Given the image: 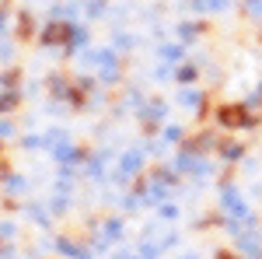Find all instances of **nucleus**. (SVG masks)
Masks as SVG:
<instances>
[{
	"instance_id": "2",
	"label": "nucleus",
	"mask_w": 262,
	"mask_h": 259,
	"mask_svg": "<svg viewBox=\"0 0 262 259\" xmlns=\"http://www.w3.org/2000/svg\"><path fill=\"white\" fill-rule=\"evenodd\" d=\"M140 161H143L140 151H129V154L122 158V175H137V172H140Z\"/></svg>"
},
{
	"instance_id": "6",
	"label": "nucleus",
	"mask_w": 262,
	"mask_h": 259,
	"mask_svg": "<svg viewBox=\"0 0 262 259\" xmlns=\"http://www.w3.org/2000/svg\"><path fill=\"white\" fill-rule=\"evenodd\" d=\"M182 102H185V105H192V109H196V105H200V95H196V91H185V95H182Z\"/></svg>"
},
{
	"instance_id": "7",
	"label": "nucleus",
	"mask_w": 262,
	"mask_h": 259,
	"mask_svg": "<svg viewBox=\"0 0 262 259\" xmlns=\"http://www.w3.org/2000/svg\"><path fill=\"white\" fill-rule=\"evenodd\" d=\"M196 35V25H182V39H192Z\"/></svg>"
},
{
	"instance_id": "5",
	"label": "nucleus",
	"mask_w": 262,
	"mask_h": 259,
	"mask_svg": "<svg viewBox=\"0 0 262 259\" xmlns=\"http://www.w3.org/2000/svg\"><path fill=\"white\" fill-rule=\"evenodd\" d=\"M161 53H164V60H171V63H175V60L182 56V49H179V46H164Z\"/></svg>"
},
{
	"instance_id": "4",
	"label": "nucleus",
	"mask_w": 262,
	"mask_h": 259,
	"mask_svg": "<svg viewBox=\"0 0 262 259\" xmlns=\"http://www.w3.org/2000/svg\"><path fill=\"white\" fill-rule=\"evenodd\" d=\"M67 35H70V28H67V25H53V28L46 32V42H63Z\"/></svg>"
},
{
	"instance_id": "1",
	"label": "nucleus",
	"mask_w": 262,
	"mask_h": 259,
	"mask_svg": "<svg viewBox=\"0 0 262 259\" xmlns=\"http://www.w3.org/2000/svg\"><path fill=\"white\" fill-rule=\"evenodd\" d=\"M221 123L224 126H248L252 116H245V109H221Z\"/></svg>"
},
{
	"instance_id": "3",
	"label": "nucleus",
	"mask_w": 262,
	"mask_h": 259,
	"mask_svg": "<svg viewBox=\"0 0 262 259\" xmlns=\"http://www.w3.org/2000/svg\"><path fill=\"white\" fill-rule=\"evenodd\" d=\"M224 207H227L231 214H238V217H245V203L238 200V193H234V189H227V193H224Z\"/></svg>"
}]
</instances>
